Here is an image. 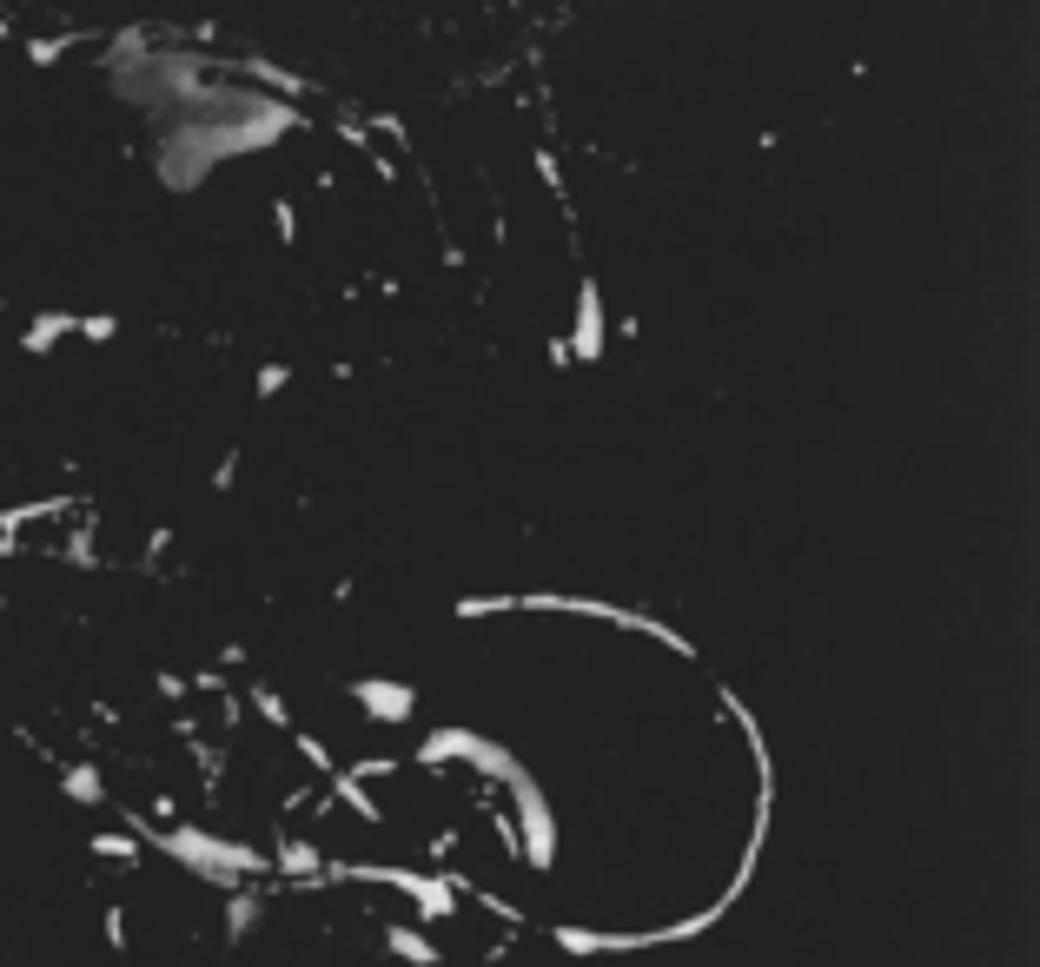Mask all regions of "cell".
I'll list each match as a JSON object with an SVG mask.
<instances>
[]
</instances>
